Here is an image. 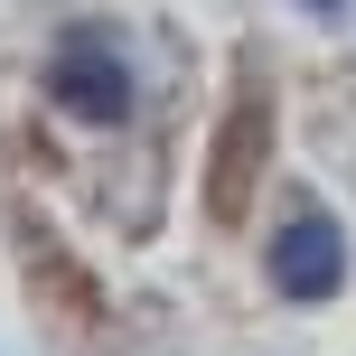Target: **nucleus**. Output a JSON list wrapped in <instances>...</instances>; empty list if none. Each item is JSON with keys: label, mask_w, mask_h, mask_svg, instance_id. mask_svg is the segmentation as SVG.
I'll list each match as a JSON object with an SVG mask.
<instances>
[{"label": "nucleus", "mask_w": 356, "mask_h": 356, "mask_svg": "<svg viewBox=\"0 0 356 356\" xmlns=\"http://www.w3.org/2000/svg\"><path fill=\"white\" fill-rule=\"evenodd\" d=\"M347 282V225L328 207H291V225L272 234V291L282 300H328Z\"/></svg>", "instance_id": "obj_1"}, {"label": "nucleus", "mask_w": 356, "mask_h": 356, "mask_svg": "<svg viewBox=\"0 0 356 356\" xmlns=\"http://www.w3.org/2000/svg\"><path fill=\"white\" fill-rule=\"evenodd\" d=\"M56 94H66L85 122H122V113H131L122 66H113V56H85V47H66V56H56Z\"/></svg>", "instance_id": "obj_2"}, {"label": "nucleus", "mask_w": 356, "mask_h": 356, "mask_svg": "<svg viewBox=\"0 0 356 356\" xmlns=\"http://www.w3.org/2000/svg\"><path fill=\"white\" fill-rule=\"evenodd\" d=\"M309 10H319V19H328V10H338V0H309Z\"/></svg>", "instance_id": "obj_3"}]
</instances>
